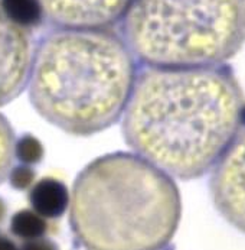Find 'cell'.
<instances>
[{"instance_id": "1", "label": "cell", "mask_w": 245, "mask_h": 250, "mask_svg": "<svg viewBox=\"0 0 245 250\" xmlns=\"http://www.w3.org/2000/svg\"><path fill=\"white\" fill-rule=\"evenodd\" d=\"M244 125L245 93L226 65L144 72L123 111L127 145L179 179L208 174Z\"/></svg>"}, {"instance_id": "4", "label": "cell", "mask_w": 245, "mask_h": 250, "mask_svg": "<svg viewBox=\"0 0 245 250\" xmlns=\"http://www.w3.org/2000/svg\"><path fill=\"white\" fill-rule=\"evenodd\" d=\"M129 29L160 68L225 65L245 43V0H137Z\"/></svg>"}, {"instance_id": "15", "label": "cell", "mask_w": 245, "mask_h": 250, "mask_svg": "<svg viewBox=\"0 0 245 250\" xmlns=\"http://www.w3.org/2000/svg\"><path fill=\"white\" fill-rule=\"evenodd\" d=\"M3 215H4V208H3V204L0 203V218H1Z\"/></svg>"}, {"instance_id": "13", "label": "cell", "mask_w": 245, "mask_h": 250, "mask_svg": "<svg viewBox=\"0 0 245 250\" xmlns=\"http://www.w3.org/2000/svg\"><path fill=\"white\" fill-rule=\"evenodd\" d=\"M22 250H58V248L46 239H36V240H29L23 245Z\"/></svg>"}, {"instance_id": "8", "label": "cell", "mask_w": 245, "mask_h": 250, "mask_svg": "<svg viewBox=\"0 0 245 250\" xmlns=\"http://www.w3.org/2000/svg\"><path fill=\"white\" fill-rule=\"evenodd\" d=\"M46 230V220L34 210H19L10 220V231L26 242L42 239Z\"/></svg>"}, {"instance_id": "9", "label": "cell", "mask_w": 245, "mask_h": 250, "mask_svg": "<svg viewBox=\"0 0 245 250\" xmlns=\"http://www.w3.org/2000/svg\"><path fill=\"white\" fill-rule=\"evenodd\" d=\"M4 13L18 25H32L40 16L35 0H1Z\"/></svg>"}, {"instance_id": "12", "label": "cell", "mask_w": 245, "mask_h": 250, "mask_svg": "<svg viewBox=\"0 0 245 250\" xmlns=\"http://www.w3.org/2000/svg\"><path fill=\"white\" fill-rule=\"evenodd\" d=\"M35 182V172L29 165H19L10 172V184L16 189H26Z\"/></svg>"}, {"instance_id": "16", "label": "cell", "mask_w": 245, "mask_h": 250, "mask_svg": "<svg viewBox=\"0 0 245 250\" xmlns=\"http://www.w3.org/2000/svg\"><path fill=\"white\" fill-rule=\"evenodd\" d=\"M1 237H3V236H1V234H0V239H1Z\"/></svg>"}, {"instance_id": "3", "label": "cell", "mask_w": 245, "mask_h": 250, "mask_svg": "<svg viewBox=\"0 0 245 250\" xmlns=\"http://www.w3.org/2000/svg\"><path fill=\"white\" fill-rule=\"evenodd\" d=\"M133 88L132 65L120 45L104 36L54 38L38 58L31 102L61 130L90 136L114 125Z\"/></svg>"}, {"instance_id": "6", "label": "cell", "mask_w": 245, "mask_h": 250, "mask_svg": "<svg viewBox=\"0 0 245 250\" xmlns=\"http://www.w3.org/2000/svg\"><path fill=\"white\" fill-rule=\"evenodd\" d=\"M26 72V43L15 29L0 21V104L22 88Z\"/></svg>"}, {"instance_id": "2", "label": "cell", "mask_w": 245, "mask_h": 250, "mask_svg": "<svg viewBox=\"0 0 245 250\" xmlns=\"http://www.w3.org/2000/svg\"><path fill=\"white\" fill-rule=\"evenodd\" d=\"M70 224L85 250H165L182 218L172 177L136 153H110L75 179Z\"/></svg>"}, {"instance_id": "14", "label": "cell", "mask_w": 245, "mask_h": 250, "mask_svg": "<svg viewBox=\"0 0 245 250\" xmlns=\"http://www.w3.org/2000/svg\"><path fill=\"white\" fill-rule=\"evenodd\" d=\"M0 250H19L16 248V245L13 242H10L9 239L6 237H1L0 239Z\"/></svg>"}, {"instance_id": "11", "label": "cell", "mask_w": 245, "mask_h": 250, "mask_svg": "<svg viewBox=\"0 0 245 250\" xmlns=\"http://www.w3.org/2000/svg\"><path fill=\"white\" fill-rule=\"evenodd\" d=\"M13 146H15L13 145V133H12L10 125L7 123V120L4 117L0 116V179L4 178V175L10 167Z\"/></svg>"}, {"instance_id": "10", "label": "cell", "mask_w": 245, "mask_h": 250, "mask_svg": "<svg viewBox=\"0 0 245 250\" xmlns=\"http://www.w3.org/2000/svg\"><path fill=\"white\" fill-rule=\"evenodd\" d=\"M13 152L16 158L23 165H32L38 164L43 158V146L39 139H36L32 135L22 136L13 146Z\"/></svg>"}, {"instance_id": "5", "label": "cell", "mask_w": 245, "mask_h": 250, "mask_svg": "<svg viewBox=\"0 0 245 250\" xmlns=\"http://www.w3.org/2000/svg\"><path fill=\"white\" fill-rule=\"evenodd\" d=\"M209 194L221 217L245 234V125L210 169Z\"/></svg>"}, {"instance_id": "7", "label": "cell", "mask_w": 245, "mask_h": 250, "mask_svg": "<svg viewBox=\"0 0 245 250\" xmlns=\"http://www.w3.org/2000/svg\"><path fill=\"white\" fill-rule=\"evenodd\" d=\"M29 201L34 211L40 217L58 218L68 210L71 195L64 182L55 178H43L34 185Z\"/></svg>"}]
</instances>
